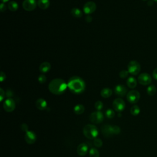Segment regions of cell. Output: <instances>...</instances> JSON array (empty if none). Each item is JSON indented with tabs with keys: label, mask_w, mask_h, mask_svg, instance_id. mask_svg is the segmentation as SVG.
Here are the masks:
<instances>
[{
	"label": "cell",
	"mask_w": 157,
	"mask_h": 157,
	"mask_svg": "<svg viewBox=\"0 0 157 157\" xmlns=\"http://www.w3.org/2000/svg\"><path fill=\"white\" fill-rule=\"evenodd\" d=\"M68 87L70 90L75 94H80L84 92L85 89L84 80L79 76L71 77L68 82Z\"/></svg>",
	"instance_id": "cell-1"
},
{
	"label": "cell",
	"mask_w": 157,
	"mask_h": 157,
	"mask_svg": "<svg viewBox=\"0 0 157 157\" xmlns=\"http://www.w3.org/2000/svg\"><path fill=\"white\" fill-rule=\"evenodd\" d=\"M48 88L52 94L60 95L66 91L68 88V84L63 79L57 78L50 81Z\"/></svg>",
	"instance_id": "cell-2"
},
{
	"label": "cell",
	"mask_w": 157,
	"mask_h": 157,
	"mask_svg": "<svg viewBox=\"0 0 157 157\" xmlns=\"http://www.w3.org/2000/svg\"><path fill=\"white\" fill-rule=\"evenodd\" d=\"M84 136L89 139H95L97 138L99 134V131L97 127L92 124H88L84 126L83 129Z\"/></svg>",
	"instance_id": "cell-3"
},
{
	"label": "cell",
	"mask_w": 157,
	"mask_h": 157,
	"mask_svg": "<svg viewBox=\"0 0 157 157\" xmlns=\"http://www.w3.org/2000/svg\"><path fill=\"white\" fill-rule=\"evenodd\" d=\"M128 71L133 76H136L141 71V65L136 60L130 62L128 65Z\"/></svg>",
	"instance_id": "cell-4"
},
{
	"label": "cell",
	"mask_w": 157,
	"mask_h": 157,
	"mask_svg": "<svg viewBox=\"0 0 157 157\" xmlns=\"http://www.w3.org/2000/svg\"><path fill=\"white\" fill-rule=\"evenodd\" d=\"M104 120V115L101 111H95L92 113L90 115V120L91 122L95 123V124H99L101 123Z\"/></svg>",
	"instance_id": "cell-5"
},
{
	"label": "cell",
	"mask_w": 157,
	"mask_h": 157,
	"mask_svg": "<svg viewBox=\"0 0 157 157\" xmlns=\"http://www.w3.org/2000/svg\"><path fill=\"white\" fill-rule=\"evenodd\" d=\"M140 93L138 91L133 90L130 91L127 93L126 98L129 103L131 104H135L139 101L140 99Z\"/></svg>",
	"instance_id": "cell-6"
},
{
	"label": "cell",
	"mask_w": 157,
	"mask_h": 157,
	"mask_svg": "<svg viewBox=\"0 0 157 157\" xmlns=\"http://www.w3.org/2000/svg\"><path fill=\"white\" fill-rule=\"evenodd\" d=\"M3 108L7 113H11L16 109V103L15 101L11 98H7L4 101Z\"/></svg>",
	"instance_id": "cell-7"
},
{
	"label": "cell",
	"mask_w": 157,
	"mask_h": 157,
	"mask_svg": "<svg viewBox=\"0 0 157 157\" xmlns=\"http://www.w3.org/2000/svg\"><path fill=\"white\" fill-rule=\"evenodd\" d=\"M138 82L143 85H148L152 82V77L147 73H142L138 78Z\"/></svg>",
	"instance_id": "cell-8"
},
{
	"label": "cell",
	"mask_w": 157,
	"mask_h": 157,
	"mask_svg": "<svg viewBox=\"0 0 157 157\" xmlns=\"http://www.w3.org/2000/svg\"><path fill=\"white\" fill-rule=\"evenodd\" d=\"M113 106L114 110L120 113L125 109L126 105L123 100L121 98H117L113 101Z\"/></svg>",
	"instance_id": "cell-9"
},
{
	"label": "cell",
	"mask_w": 157,
	"mask_h": 157,
	"mask_svg": "<svg viewBox=\"0 0 157 157\" xmlns=\"http://www.w3.org/2000/svg\"><path fill=\"white\" fill-rule=\"evenodd\" d=\"M38 3L36 0H24L22 7L26 11H33L36 9Z\"/></svg>",
	"instance_id": "cell-10"
},
{
	"label": "cell",
	"mask_w": 157,
	"mask_h": 157,
	"mask_svg": "<svg viewBox=\"0 0 157 157\" xmlns=\"http://www.w3.org/2000/svg\"><path fill=\"white\" fill-rule=\"evenodd\" d=\"M96 9V4L93 1L87 2L83 7V11L84 13L87 15H90L94 13Z\"/></svg>",
	"instance_id": "cell-11"
},
{
	"label": "cell",
	"mask_w": 157,
	"mask_h": 157,
	"mask_svg": "<svg viewBox=\"0 0 157 157\" xmlns=\"http://www.w3.org/2000/svg\"><path fill=\"white\" fill-rule=\"evenodd\" d=\"M25 141L28 144H33L36 141V134L32 131H28L25 134Z\"/></svg>",
	"instance_id": "cell-12"
},
{
	"label": "cell",
	"mask_w": 157,
	"mask_h": 157,
	"mask_svg": "<svg viewBox=\"0 0 157 157\" xmlns=\"http://www.w3.org/2000/svg\"><path fill=\"white\" fill-rule=\"evenodd\" d=\"M114 92L118 96H124L127 93V88L123 85H117L114 88Z\"/></svg>",
	"instance_id": "cell-13"
},
{
	"label": "cell",
	"mask_w": 157,
	"mask_h": 157,
	"mask_svg": "<svg viewBox=\"0 0 157 157\" xmlns=\"http://www.w3.org/2000/svg\"><path fill=\"white\" fill-rule=\"evenodd\" d=\"M103 134L106 137H110L114 135L113 133V126L109 125H105L102 127Z\"/></svg>",
	"instance_id": "cell-14"
},
{
	"label": "cell",
	"mask_w": 157,
	"mask_h": 157,
	"mask_svg": "<svg viewBox=\"0 0 157 157\" xmlns=\"http://www.w3.org/2000/svg\"><path fill=\"white\" fill-rule=\"evenodd\" d=\"M88 151V147L85 143H82L79 144L77 148V153L79 155L83 156L87 154Z\"/></svg>",
	"instance_id": "cell-15"
},
{
	"label": "cell",
	"mask_w": 157,
	"mask_h": 157,
	"mask_svg": "<svg viewBox=\"0 0 157 157\" xmlns=\"http://www.w3.org/2000/svg\"><path fill=\"white\" fill-rule=\"evenodd\" d=\"M36 106L40 110H44L47 107V101L43 98H39L37 100L36 102Z\"/></svg>",
	"instance_id": "cell-16"
},
{
	"label": "cell",
	"mask_w": 157,
	"mask_h": 157,
	"mask_svg": "<svg viewBox=\"0 0 157 157\" xmlns=\"http://www.w3.org/2000/svg\"><path fill=\"white\" fill-rule=\"evenodd\" d=\"M51 69V65L47 62H44L41 64L39 66V70L41 72L45 74L48 72Z\"/></svg>",
	"instance_id": "cell-17"
},
{
	"label": "cell",
	"mask_w": 157,
	"mask_h": 157,
	"mask_svg": "<svg viewBox=\"0 0 157 157\" xmlns=\"http://www.w3.org/2000/svg\"><path fill=\"white\" fill-rule=\"evenodd\" d=\"M38 6L40 9L42 10H46L49 8L50 6V1L49 0H38Z\"/></svg>",
	"instance_id": "cell-18"
},
{
	"label": "cell",
	"mask_w": 157,
	"mask_h": 157,
	"mask_svg": "<svg viewBox=\"0 0 157 157\" xmlns=\"http://www.w3.org/2000/svg\"><path fill=\"white\" fill-rule=\"evenodd\" d=\"M113 94V90L109 88H104L101 91V95L104 98H108Z\"/></svg>",
	"instance_id": "cell-19"
},
{
	"label": "cell",
	"mask_w": 157,
	"mask_h": 157,
	"mask_svg": "<svg viewBox=\"0 0 157 157\" xmlns=\"http://www.w3.org/2000/svg\"><path fill=\"white\" fill-rule=\"evenodd\" d=\"M126 85L130 88H134L137 86V80L134 77H130L127 79Z\"/></svg>",
	"instance_id": "cell-20"
},
{
	"label": "cell",
	"mask_w": 157,
	"mask_h": 157,
	"mask_svg": "<svg viewBox=\"0 0 157 157\" xmlns=\"http://www.w3.org/2000/svg\"><path fill=\"white\" fill-rule=\"evenodd\" d=\"M85 107L82 104H77L74 108V113L77 115H81L84 113Z\"/></svg>",
	"instance_id": "cell-21"
},
{
	"label": "cell",
	"mask_w": 157,
	"mask_h": 157,
	"mask_svg": "<svg viewBox=\"0 0 157 157\" xmlns=\"http://www.w3.org/2000/svg\"><path fill=\"white\" fill-rule=\"evenodd\" d=\"M71 14L72 16L75 18H80L82 17V12L77 7H74L71 11Z\"/></svg>",
	"instance_id": "cell-22"
},
{
	"label": "cell",
	"mask_w": 157,
	"mask_h": 157,
	"mask_svg": "<svg viewBox=\"0 0 157 157\" xmlns=\"http://www.w3.org/2000/svg\"><path fill=\"white\" fill-rule=\"evenodd\" d=\"M7 7H8V9L11 11L15 12L17 11V9H19V4L16 1H12L9 2L8 5H7Z\"/></svg>",
	"instance_id": "cell-23"
},
{
	"label": "cell",
	"mask_w": 157,
	"mask_h": 157,
	"mask_svg": "<svg viewBox=\"0 0 157 157\" xmlns=\"http://www.w3.org/2000/svg\"><path fill=\"white\" fill-rule=\"evenodd\" d=\"M140 112H141V110H140V108L137 105H134L133 106L131 109H130V113L131 114L134 115V116H136L138 115L140 113Z\"/></svg>",
	"instance_id": "cell-24"
},
{
	"label": "cell",
	"mask_w": 157,
	"mask_h": 157,
	"mask_svg": "<svg viewBox=\"0 0 157 157\" xmlns=\"http://www.w3.org/2000/svg\"><path fill=\"white\" fill-rule=\"evenodd\" d=\"M156 92V88L155 85H151L148 86L147 89V93L149 96H153Z\"/></svg>",
	"instance_id": "cell-25"
},
{
	"label": "cell",
	"mask_w": 157,
	"mask_h": 157,
	"mask_svg": "<svg viewBox=\"0 0 157 157\" xmlns=\"http://www.w3.org/2000/svg\"><path fill=\"white\" fill-rule=\"evenodd\" d=\"M90 157H100V152L97 149L92 148L89 152Z\"/></svg>",
	"instance_id": "cell-26"
},
{
	"label": "cell",
	"mask_w": 157,
	"mask_h": 157,
	"mask_svg": "<svg viewBox=\"0 0 157 157\" xmlns=\"http://www.w3.org/2000/svg\"><path fill=\"white\" fill-rule=\"evenodd\" d=\"M106 116L108 118H113L115 116V112L113 109H108L106 111Z\"/></svg>",
	"instance_id": "cell-27"
},
{
	"label": "cell",
	"mask_w": 157,
	"mask_h": 157,
	"mask_svg": "<svg viewBox=\"0 0 157 157\" xmlns=\"http://www.w3.org/2000/svg\"><path fill=\"white\" fill-rule=\"evenodd\" d=\"M95 107L97 110L101 111L103 108V103L101 101H97L95 104Z\"/></svg>",
	"instance_id": "cell-28"
},
{
	"label": "cell",
	"mask_w": 157,
	"mask_h": 157,
	"mask_svg": "<svg viewBox=\"0 0 157 157\" xmlns=\"http://www.w3.org/2000/svg\"><path fill=\"white\" fill-rule=\"evenodd\" d=\"M93 144L95 147L100 148V147H101L103 146V141L100 138H96L94 139Z\"/></svg>",
	"instance_id": "cell-29"
},
{
	"label": "cell",
	"mask_w": 157,
	"mask_h": 157,
	"mask_svg": "<svg viewBox=\"0 0 157 157\" xmlns=\"http://www.w3.org/2000/svg\"><path fill=\"white\" fill-rule=\"evenodd\" d=\"M129 74V72L126 70H122L119 73V76L122 79H125L128 77Z\"/></svg>",
	"instance_id": "cell-30"
},
{
	"label": "cell",
	"mask_w": 157,
	"mask_h": 157,
	"mask_svg": "<svg viewBox=\"0 0 157 157\" xmlns=\"http://www.w3.org/2000/svg\"><path fill=\"white\" fill-rule=\"evenodd\" d=\"M38 80L40 84H44L47 80V78H46V76L44 75V74H41V75L39 76V77L38 78Z\"/></svg>",
	"instance_id": "cell-31"
},
{
	"label": "cell",
	"mask_w": 157,
	"mask_h": 157,
	"mask_svg": "<svg viewBox=\"0 0 157 157\" xmlns=\"http://www.w3.org/2000/svg\"><path fill=\"white\" fill-rule=\"evenodd\" d=\"M121 130L120 127L116 125H113V133L114 134H118L120 133Z\"/></svg>",
	"instance_id": "cell-32"
},
{
	"label": "cell",
	"mask_w": 157,
	"mask_h": 157,
	"mask_svg": "<svg viewBox=\"0 0 157 157\" xmlns=\"http://www.w3.org/2000/svg\"><path fill=\"white\" fill-rule=\"evenodd\" d=\"M5 98V92L3 88H0V101H3Z\"/></svg>",
	"instance_id": "cell-33"
},
{
	"label": "cell",
	"mask_w": 157,
	"mask_h": 157,
	"mask_svg": "<svg viewBox=\"0 0 157 157\" xmlns=\"http://www.w3.org/2000/svg\"><path fill=\"white\" fill-rule=\"evenodd\" d=\"M21 129L23 131H25V133L27 132L28 130V126L26 123H23L21 126Z\"/></svg>",
	"instance_id": "cell-34"
},
{
	"label": "cell",
	"mask_w": 157,
	"mask_h": 157,
	"mask_svg": "<svg viewBox=\"0 0 157 157\" xmlns=\"http://www.w3.org/2000/svg\"><path fill=\"white\" fill-rule=\"evenodd\" d=\"M6 9H7V7H6V6L4 3H1V5H0V11H1V12H4L6 11Z\"/></svg>",
	"instance_id": "cell-35"
},
{
	"label": "cell",
	"mask_w": 157,
	"mask_h": 157,
	"mask_svg": "<svg viewBox=\"0 0 157 157\" xmlns=\"http://www.w3.org/2000/svg\"><path fill=\"white\" fill-rule=\"evenodd\" d=\"M6 78V74L3 71H1V74H0V80L1 82H3Z\"/></svg>",
	"instance_id": "cell-36"
},
{
	"label": "cell",
	"mask_w": 157,
	"mask_h": 157,
	"mask_svg": "<svg viewBox=\"0 0 157 157\" xmlns=\"http://www.w3.org/2000/svg\"><path fill=\"white\" fill-rule=\"evenodd\" d=\"M93 19H92V17L90 16V15H88L87 16L85 17V21L87 22V23H90V22H92Z\"/></svg>",
	"instance_id": "cell-37"
},
{
	"label": "cell",
	"mask_w": 157,
	"mask_h": 157,
	"mask_svg": "<svg viewBox=\"0 0 157 157\" xmlns=\"http://www.w3.org/2000/svg\"><path fill=\"white\" fill-rule=\"evenodd\" d=\"M6 95H7V97H8V98H11V96H13V93L11 90H7L6 92Z\"/></svg>",
	"instance_id": "cell-38"
},
{
	"label": "cell",
	"mask_w": 157,
	"mask_h": 157,
	"mask_svg": "<svg viewBox=\"0 0 157 157\" xmlns=\"http://www.w3.org/2000/svg\"><path fill=\"white\" fill-rule=\"evenodd\" d=\"M152 76L155 80H157V68L153 71V74H152Z\"/></svg>",
	"instance_id": "cell-39"
},
{
	"label": "cell",
	"mask_w": 157,
	"mask_h": 157,
	"mask_svg": "<svg viewBox=\"0 0 157 157\" xmlns=\"http://www.w3.org/2000/svg\"><path fill=\"white\" fill-rule=\"evenodd\" d=\"M152 1V0H151V1H148V3H147V4H148V6H151L152 5H153V1Z\"/></svg>",
	"instance_id": "cell-40"
},
{
	"label": "cell",
	"mask_w": 157,
	"mask_h": 157,
	"mask_svg": "<svg viewBox=\"0 0 157 157\" xmlns=\"http://www.w3.org/2000/svg\"><path fill=\"white\" fill-rule=\"evenodd\" d=\"M1 1L2 3H6V2H8V1H9V0H1Z\"/></svg>",
	"instance_id": "cell-41"
},
{
	"label": "cell",
	"mask_w": 157,
	"mask_h": 157,
	"mask_svg": "<svg viewBox=\"0 0 157 157\" xmlns=\"http://www.w3.org/2000/svg\"><path fill=\"white\" fill-rule=\"evenodd\" d=\"M153 1L157 3V0H153Z\"/></svg>",
	"instance_id": "cell-42"
},
{
	"label": "cell",
	"mask_w": 157,
	"mask_h": 157,
	"mask_svg": "<svg viewBox=\"0 0 157 157\" xmlns=\"http://www.w3.org/2000/svg\"><path fill=\"white\" fill-rule=\"evenodd\" d=\"M143 1H146V0H143Z\"/></svg>",
	"instance_id": "cell-43"
}]
</instances>
